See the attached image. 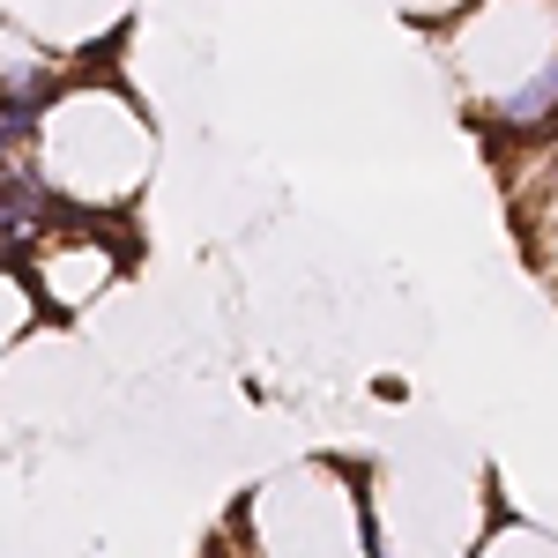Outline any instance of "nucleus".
Returning a JSON list of instances; mask_svg holds the SVG:
<instances>
[{"mask_svg":"<svg viewBox=\"0 0 558 558\" xmlns=\"http://www.w3.org/2000/svg\"><path fill=\"white\" fill-rule=\"evenodd\" d=\"M476 558H558V536H544L536 521H492Z\"/></svg>","mask_w":558,"mask_h":558,"instance_id":"nucleus-7","label":"nucleus"},{"mask_svg":"<svg viewBox=\"0 0 558 558\" xmlns=\"http://www.w3.org/2000/svg\"><path fill=\"white\" fill-rule=\"evenodd\" d=\"M0 8H8V31H23L31 45H45V52L89 68L105 45L128 31L134 0H0Z\"/></svg>","mask_w":558,"mask_h":558,"instance_id":"nucleus-5","label":"nucleus"},{"mask_svg":"<svg viewBox=\"0 0 558 558\" xmlns=\"http://www.w3.org/2000/svg\"><path fill=\"white\" fill-rule=\"evenodd\" d=\"M410 23H425V31H439V23H454V15H470L476 0H395Z\"/></svg>","mask_w":558,"mask_h":558,"instance_id":"nucleus-8","label":"nucleus"},{"mask_svg":"<svg viewBox=\"0 0 558 558\" xmlns=\"http://www.w3.org/2000/svg\"><path fill=\"white\" fill-rule=\"evenodd\" d=\"M8 165H23L38 179L60 216L120 223L142 202L149 172H157V120L120 75L75 68V83L38 105L31 142Z\"/></svg>","mask_w":558,"mask_h":558,"instance_id":"nucleus-1","label":"nucleus"},{"mask_svg":"<svg viewBox=\"0 0 558 558\" xmlns=\"http://www.w3.org/2000/svg\"><path fill=\"white\" fill-rule=\"evenodd\" d=\"M15 268H31L45 313L75 320V313H89V305L128 276V231L120 223H89V216H60Z\"/></svg>","mask_w":558,"mask_h":558,"instance_id":"nucleus-4","label":"nucleus"},{"mask_svg":"<svg viewBox=\"0 0 558 558\" xmlns=\"http://www.w3.org/2000/svg\"><path fill=\"white\" fill-rule=\"evenodd\" d=\"M0 299H8V320H0V343H23L31 328L45 320V299H38V283H31V268H0Z\"/></svg>","mask_w":558,"mask_h":558,"instance_id":"nucleus-6","label":"nucleus"},{"mask_svg":"<svg viewBox=\"0 0 558 558\" xmlns=\"http://www.w3.org/2000/svg\"><path fill=\"white\" fill-rule=\"evenodd\" d=\"M365 484H373L380 558H476V544L492 536L484 470H476L462 447L395 454L380 470H365Z\"/></svg>","mask_w":558,"mask_h":558,"instance_id":"nucleus-3","label":"nucleus"},{"mask_svg":"<svg viewBox=\"0 0 558 558\" xmlns=\"http://www.w3.org/2000/svg\"><path fill=\"white\" fill-rule=\"evenodd\" d=\"M223 544L239 558H380L373 484L350 462H291L246 492Z\"/></svg>","mask_w":558,"mask_h":558,"instance_id":"nucleus-2","label":"nucleus"}]
</instances>
